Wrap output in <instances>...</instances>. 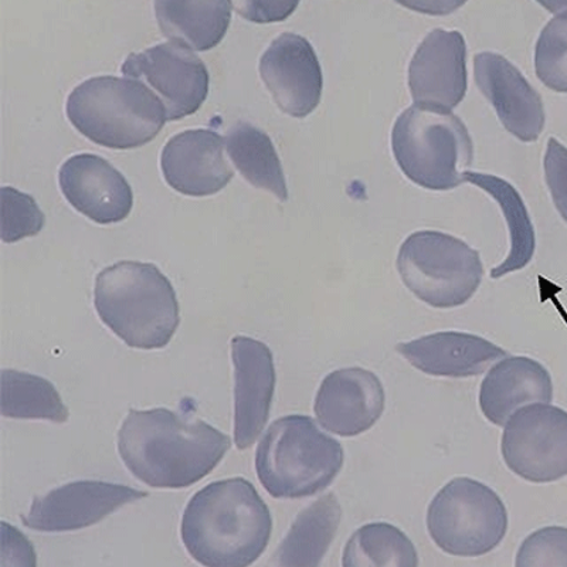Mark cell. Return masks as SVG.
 I'll list each match as a JSON object with an SVG mask.
<instances>
[{
  "label": "cell",
  "mask_w": 567,
  "mask_h": 567,
  "mask_svg": "<svg viewBox=\"0 0 567 567\" xmlns=\"http://www.w3.org/2000/svg\"><path fill=\"white\" fill-rule=\"evenodd\" d=\"M229 435L169 409L130 410L118 433L126 468L152 488L190 487L219 465Z\"/></svg>",
  "instance_id": "6da1fadb"
},
{
  "label": "cell",
  "mask_w": 567,
  "mask_h": 567,
  "mask_svg": "<svg viewBox=\"0 0 567 567\" xmlns=\"http://www.w3.org/2000/svg\"><path fill=\"white\" fill-rule=\"evenodd\" d=\"M272 518L245 478L216 481L196 493L182 518L181 536L192 558L207 567H246L265 554Z\"/></svg>",
  "instance_id": "7a4b0ae2"
},
{
  "label": "cell",
  "mask_w": 567,
  "mask_h": 567,
  "mask_svg": "<svg viewBox=\"0 0 567 567\" xmlns=\"http://www.w3.org/2000/svg\"><path fill=\"white\" fill-rule=\"evenodd\" d=\"M94 306L116 337L144 351L168 346L181 323L174 286L150 262L104 268L95 278Z\"/></svg>",
  "instance_id": "3957f363"
},
{
  "label": "cell",
  "mask_w": 567,
  "mask_h": 567,
  "mask_svg": "<svg viewBox=\"0 0 567 567\" xmlns=\"http://www.w3.org/2000/svg\"><path fill=\"white\" fill-rule=\"evenodd\" d=\"M338 440L319 430L313 419L291 414L276 420L258 443L256 471L277 499H300L326 489L343 467Z\"/></svg>",
  "instance_id": "277c9868"
},
{
  "label": "cell",
  "mask_w": 567,
  "mask_h": 567,
  "mask_svg": "<svg viewBox=\"0 0 567 567\" xmlns=\"http://www.w3.org/2000/svg\"><path fill=\"white\" fill-rule=\"evenodd\" d=\"M65 113L75 130L110 150L141 148L168 121L154 91L138 80L113 75L78 85L69 95Z\"/></svg>",
  "instance_id": "5b68a950"
},
{
  "label": "cell",
  "mask_w": 567,
  "mask_h": 567,
  "mask_svg": "<svg viewBox=\"0 0 567 567\" xmlns=\"http://www.w3.org/2000/svg\"><path fill=\"white\" fill-rule=\"evenodd\" d=\"M392 150L400 171L429 190H452L474 159L467 126L452 111L413 104L398 116Z\"/></svg>",
  "instance_id": "8992f818"
},
{
  "label": "cell",
  "mask_w": 567,
  "mask_h": 567,
  "mask_svg": "<svg viewBox=\"0 0 567 567\" xmlns=\"http://www.w3.org/2000/svg\"><path fill=\"white\" fill-rule=\"evenodd\" d=\"M396 267L409 291L440 310L467 303L484 277L480 252L442 231L410 235L400 247Z\"/></svg>",
  "instance_id": "52a82bcc"
},
{
  "label": "cell",
  "mask_w": 567,
  "mask_h": 567,
  "mask_svg": "<svg viewBox=\"0 0 567 567\" xmlns=\"http://www.w3.org/2000/svg\"><path fill=\"white\" fill-rule=\"evenodd\" d=\"M430 538L445 554L478 558L498 548L508 530L499 495L477 480L450 481L427 509Z\"/></svg>",
  "instance_id": "ba28073f"
},
{
  "label": "cell",
  "mask_w": 567,
  "mask_h": 567,
  "mask_svg": "<svg viewBox=\"0 0 567 567\" xmlns=\"http://www.w3.org/2000/svg\"><path fill=\"white\" fill-rule=\"evenodd\" d=\"M506 467L535 484L567 477V412L549 403L519 409L501 443Z\"/></svg>",
  "instance_id": "9c48e42d"
},
{
  "label": "cell",
  "mask_w": 567,
  "mask_h": 567,
  "mask_svg": "<svg viewBox=\"0 0 567 567\" xmlns=\"http://www.w3.org/2000/svg\"><path fill=\"white\" fill-rule=\"evenodd\" d=\"M121 73L154 91L168 121L195 114L209 94V71L199 55L172 42L131 53Z\"/></svg>",
  "instance_id": "30bf717a"
},
{
  "label": "cell",
  "mask_w": 567,
  "mask_h": 567,
  "mask_svg": "<svg viewBox=\"0 0 567 567\" xmlns=\"http://www.w3.org/2000/svg\"><path fill=\"white\" fill-rule=\"evenodd\" d=\"M148 496L144 491L103 481H75L38 496L23 525L39 532H69L89 528L114 514L121 506Z\"/></svg>",
  "instance_id": "8fae6325"
},
{
  "label": "cell",
  "mask_w": 567,
  "mask_h": 567,
  "mask_svg": "<svg viewBox=\"0 0 567 567\" xmlns=\"http://www.w3.org/2000/svg\"><path fill=\"white\" fill-rule=\"evenodd\" d=\"M258 71L284 114L306 118L321 103V64L312 44L302 35L282 33L272 40L261 55Z\"/></svg>",
  "instance_id": "7c38bea8"
},
{
  "label": "cell",
  "mask_w": 567,
  "mask_h": 567,
  "mask_svg": "<svg viewBox=\"0 0 567 567\" xmlns=\"http://www.w3.org/2000/svg\"><path fill=\"white\" fill-rule=\"evenodd\" d=\"M414 104L452 111L468 87L467 44L458 30L434 29L419 44L409 64Z\"/></svg>",
  "instance_id": "4fadbf2b"
},
{
  "label": "cell",
  "mask_w": 567,
  "mask_h": 567,
  "mask_svg": "<svg viewBox=\"0 0 567 567\" xmlns=\"http://www.w3.org/2000/svg\"><path fill=\"white\" fill-rule=\"evenodd\" d=\"M386 394L381 379L363 368L329 373L318 389L313 412L327 432L354 437L382 417Z\"/></svg>",
  "instance_id": "5bb4252c"
},
{
  "label": "cell",
  "mask_w": 567,
  "mask_h": 567,
  "mask_svg": "<svg viewBox=\"0 0 567 567\" xmlns=\"http://www.w3.org/2000/svg\"><path fill=\"white\" fill-rule=\"evenodd\" d=\"M474 79L509 134L523 142L538 141L545 128L544 101L516 65L498 53H478Z\"/></svg>",
  "instance_id": "9a60e30c"
},
{
  "label": "cell",
  "mask_w": 567,
  "mask_h": 567,
  "mask_svg": "<svg viewBox=\"0 0 567 567\" xmlns=\"http://www.w3.org/2000/svg\"><path fill=\"white\" fill-rule=\"evenodd\" d=\"M225 138L212 130H187L166 142L161 168L166 184L182 195L219 194L235 171L225 156Z\"/></svg>",
  "instance_id": "2e32d148"
},
{
  "label": "cell",
  "mask_w": 567,
  "mask_h": 567,
  "mask_svg": "<svg viewBox=\"0 0 567 567\" xmlns=\"http://www.w3.org/2000/svg\"><path fill=\"white\" fill-rule=\"evenodd\" d=\"M59 184L69 204L99 225L123 221L133 210L128 181L99 155L71 156L60 168Z\"/></svg>",
  "instance_id": "e0dca14e"
},
{
  "label": "cell",
  "mask_w": 567,
  "mask_h": 567,
  "mask_svg": "<svg viewBox=\"0 0 567 567\" xmlns=\"http://www.w3.org/2000/svg\"><path fill=\"white\" fill-rule=\"evenodd\" d=\"M235 443L246 450L256 443L270 416L276 390L275 359L270 348L256 339L235 337Z\"/></svg>",
  "instance_id": "ac0fdd59"
},
{
  "label": "cell",
  "mask_w": 567,
  "mask_h": 567,
  "mask_svg": "<svg viewBox=\"0 0 567 567\" xmlns=\"http://www.w3.org/2000/svg\"><path fill=\"white\" fill-rule=\"evenodd\" d=\"M396 351L420 372L437 378H473L508 352L465 332H437L399 343Z\"/></svg>",
  "instance_id": "d6986e66"
},
{
  "label": "cell",
  "mask_w": 567,
  "mask_h": 567,
  "mask_svg": "<svg viewBox=\"0 0 567 567\" xmlns=\"http://www.w3.org/2000/svg\"><path fill=\"white\" fill-rule=\"evenodd\" d=\"M554 383L544 364L514 357L496 363L480 389V408L488 422L506 425L526 404L550 403Z\"/></svg>",
  "instance_id": "ffe728a7"
},
{
  "label": "cell",
  "mask_w": 567,
  "mask_h": 567,
  "mask_svg": "<svg viewBox=\"0 0 567 567\" xmlns=\"http://www.w3.org/2000/svg\"><path fill=\"white\" fill-rule=\"evenodd\" d=\"M162 33L196 52L216 48L230 27L231 2H155Z\"/></svg>",
  "instance_id": "44dd1931"
},
{
  "label": "cell",
  "mask_w": 567,
  "mask_h": 567,
  "mask_svg": "<svg viewBox=\"0 0 567 567\" xmlns=\"http://www.w3.org/2000/svg\"><path fill=\"white\" fill-rule=\"evenodd\" d=\"M342 508L336 494L323 495L297 516L275 555L278 566L321 565L341 525Z\"/></svg>",
  "instance_id": "7402d4cb"
},
{
  "label": "cell",
  "mask_w": 567,
  "mask_h": 567,
  "mask_svg": "<svg viewBox=\"0 0 567 567\" xmlns=\"http://www.w3.org/2000/svg\"><path fill=\"white\" fill-rule=\"evenodd\" d=\"M461 179L463 184L478 186L480 189L487 192V195L498 204L508 226L511 241L508 256L503 265L491 271V278L498 280L511 272L523 270L534 258L536 247L534 225L523 196L503 177L467 171Z\"/></svg>",
  "instance_id": "603a6c76"
},
{
  "label": "cell",
  "mask_w": 567,
  "mask_h": 567,
  "mask_svg": "<svg viewBox=\"0 0 567 567\" xmlns=\"http://www.w3.org/2000/svg\"><path fill=\"white\" fill-rule=\"evenodd\" d=\"M225 146L233 165L248 184L270 192L281 202L288 200L281 161L265 131L240 121L227 131Z\"/></svg>",
  "instance_id": "cb8c5ba5"
},
{
  "label": "cell",
  "mask_w": 567,
  "mask_h": 567,
  "mask_svg": "<svg viewBox=\"0 0 567 567\" xmlns=\"http://www.w3.org/2000/svg\"><path fill=\"white\" fill-rule=\"evenodd\" d=\"M0 413L9 419H40L65 423L70 417L53 383L27 372L3 369L0 374Z\"/></svg>",
  "instance_id": "d4e9b609"
},
{
  "label": "cell",
  "mask_w": 567,
  "mask_h": 567,
  "mask_svg": "<svg viewBox=\"0 0 567 567\" xmlns=\"http://www.w3.org/2000/svg\"><path fill=\"white\" fill-rule=\"evenodd\" d=\"M342 565L347 567H416L419 555L409 536L394 525L362 526L348 540Z\"/></svg>",
  "instance_id": "484cf974"
},
{
  "label": "cell",
  "mask_w": 567,
  "mask_h": 567,
  "mask_svg": "<svg viewBox=\"0 0 567 567\" xmlns=\"http://www.w3.org/2000/svg\"><path fill=\"white\" fill-rule=\"evenodd\" d=\"M535 71L546 87L567 94V9L542 30L535 48Z\"/></svg>",
  "instance_id": "4316f807"
},
{
  "label": "cell",
  "mask_w": 567,
  "mask_h": 567,
  "mask_svg": "<svg viewBox=\"0 0 567 567\" xmlns=\"http://www.w3.org/2000/svg\"><path fill=\"white\" fill-rule=\"evenodd\" d=\"M2 197V241L18 243L38 236L44 227V215L32 196L14 187L3 186Z\"/></svg>",
  "instance_id": "83f0119b"
},
{
  "label": "cell",
  "mask_w": 567,
  "mask_h": 567,
  "mask_svg": "<svg viewBox=\"0 0 567 567\" xmlns=\"http://www.w3.org/2000/svg\"><path fill=\"white\" fill-rule=\"evenodd\" d=\"M516 567H567V528L548 526L530 534L516 555Z\"/></svg>",
  "instance_id": "f1b7e54d"
},
{
  "label": "cell",
  "mask_w": 567,
  "mask_h": 567,
  "mask_svg": "<svg viewBox=\"0 0 567 567\" xmlns=\"http://www.w3.org/2000/svg\"><path fill=\"white\" fill-rule=\"evenodd\" d=\"M544 166L551 199L567 223V148L556 138L548 141Z\"/></svg>",
  "instance_id": "f546056e"
},
{
  "label": "cell",
  "mask_w": 567,
  "mask_h": 567,
  "mask_svg": "<svg viewBox=\"0 0 567 567\" xmlns=\"http://www.w3.org/2000/svg\"><path fill=\"white\" fill-rule=\"evenodd\" d=\"M233 8L250 22L271 23L291 17L298 2H235Z\"/></svg>",
  "instance_id": "4dcf8cb0"
},
{
  "label": "cell",
  "mask_w": 567,
  "mask_h": 567,
  "mask_svg": "<svg viewBox=\"0 0 567 567\" xmlns=\"http://www.w3.org/2000/svg\"><path fill=\"white\" fill-rule=\"evenodd\" d=\"M410 9L419 10L420 13L430 14H447L454 12L455 9L463 7V3H443V2H412L402 3Z\"/></svg>",
  "instance_id": "1f68e13d"
}]
</instances>
